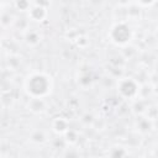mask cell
I'll list each match as a JSON object with an SVG mask.
<instances>
[{
    "label": "cell",
    "instance_id": "6da1fadb",
    "mask_svg": "<svg viewBox=\"0 0 158 158\" xmlns=\"http://www.w3.org/2000/svg\"><path fill=\"white\" fill-rule=\"evenodd\" d=\"M38 88H41L42 96L48 94V89L51 90V84H49L48 77H46L43 74H36L28 79V84H27L28 93L31 91V94L33 96H38Z\"/></svg>",
    "mask_w": 158,
    "mask_h": 158
}]
</instances>
